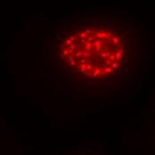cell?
Instances as JSON below:
<instances>
[{
    "mask_svg": "<svg viewBox=\"0 0 155 155\" xmlns=\"http://www.w3.org/2000/svg\"><path fill=\"white\" fill-rule=\"evenodd\" d=\"M54 66L79 91L127 87L136 70L131 40L123 28L108 21H87L56 39Z\"/></svg>",
    "mask_w": 155,
    "mask_h": 155,
    "instance_id": "obj_1",
    "label": "cell"
}]
</instances>
